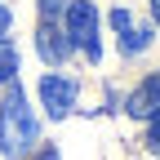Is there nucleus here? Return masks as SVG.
<instances>
[{
    "label": "nucleus",
    "instance_id": "nucleus-12",
    "mask_svg": "<svg viewBox=\"0 0 160 160\" xmlns=\"http://www.w3.org/2000/svg\"><path fill=\"white\" fill-rule=\"evenodd\" d=\"M36 160H58V151H53V147H40V151H36Z\"/></svg>",
    "mask_w": 160,
    "mask_h": 160
},
{
    "label": "nucleus",
    "instance_id": "nucleus-4",
    "mask_svg": "<svg viewBox=\"0 0 160 160\" xmlns=\"http://www.w3.org/2000/svg\"><path fill=\"white\" fill-rule=\"evenodd\" d=\"M36 49H40V58H45V62H67V53H71V40H67V31H58L53 22H45L36 31Z\"/></svg>",
    "mask_w": 160,
    "mask_h": 160
},
{
    "label": "nucleus",
    "instance_id": "nucleus-6",
    "mask_svg": "<svg viewBox=\"0 0 160 160\" xmlns=\"http://www.w3.org/2000/svg\"><path fill=\"white\" fill-rule=\"evenodd\" d=\"M116 36H120V53H129V58L151 45V31H147V27H133V22H129L125 31H116Z\"/></svg>",
    "mask_w": 160,
    "mask_h": 160
},
{
    "label": "nucleus",
    "instance_id": "nucleus-13",
    "mask_svg": "<svg viewBox=\"0 0 160 160\" xmlns=\"http://www.w3.org/2000/svg\"><path fill=\"white\" fill-rule=\"evenodd\" d=\"M151 18H156V27H160V0H151Z\"/></svg>",
    "mask_w": 160,
    "mask_h": 160
},
{
    "label": "nucleus",
    "instance_id": "nucleus-9",
    "mask_svg": "<svg viewBox=\"0 0 160 160\" xmlns=\"http://www.w3.org/2000/svg\"><path fill=\"white\" fill-rule=\"evenodd\" d=\"M129 22H133V18H129V9H120V5H116V9H111V27H116V31H125Z\"/></svg>",
    "mask_w": 160,
    "mask_h": 160
},
{
    "label": "nucleus",
    "instance_id": "nucleus-8",
    "mask_svg": "<svg viewBox=\"0 0 160 160\" xmlns=\"http://www.w3.org/2000/svg\"><path fill=\"white\" fill-rule=\"evenodd\" d=\"M62 9H67V0H40V18H45V22H53Z\"/></svg>",
    "mask_w": 160,
    "mask_h": 160
},
{
    "label": "nucleus",
    "instance_id": "nucleus-2",
    "mask_svg": "<svg viewBox=\"0 0 160 160\" xmlns=\"http://www.w3.org/2000/svg\"><path fill=\"white\" fill-rule=\"evenodd\" d=\"M67 40L71 45H85L89 53V62H98V9H93V0H71L67 5Z\"/></svg>",
    "mask_w": 160,
    "mask_h": 160
},
{
    "label": "nucleus",
    "instance_id": "nucleus-10",
    "mask_svg": "<svg viewBox=\"0 0 160 160\" xmlns=\"http://www.w3.org/2000/svg\"><path fill=\"white\" fill-rule=\"evenodd\" d=\"M147 142H151V151L160 156V116H151V133H147Z\"/></svg>",
    "mask_w": 160,
    "mask_h": 160
},
{
    "label": "nucleus",
    "instance_id": "nucleus-3",
    "mask_svg": "<svg viewBox=\"0 0 160 160\" xmlns=\"http://www.w3.org/2000/svg\"><path fill=\"white\" fill-rule=\"evenodd\" d=\"M76 93H80V85L76 80H67V76H45L40 80V102H45V111L53 116V120H62L71 107H76Z\"/></svg>",
    "mask_w": 160,
    "mask_h": 160
},
{
    "label": "nucleus",
    "instance_id": "nucleus-5",
    "mask_svg": "<svg viewBox=\"0 0 160 160\" xmlns=\"http://www.w3.org/2000/svg\"><path fill=\"white\" fill-rule=\"evenodd\" d=\"M129 116H160V71L129 98Z\"/></svg>",
    "mask_w": 160,
    "mask_h": 160
},
{
    "label": "nucleus",
    "instance_id": "nucleus-11",
    "mask_svg": "<svg viewBox=\"0 0 160 160\" xmlns=\"http://www.w3.org/2000/svg\"><path fill=\"white\" fill-rule=\"evenodd\" d=\"M9 22H13V13H9V5H5V0H0V36L9 31Z\"/></svg>",
    "mask_w": 160,
    "mask_h": 160
},
{
    "label": "nucleus",
    "instance_id": "nucleus-1",
    "mask_svg": "<svg viewBox=\"0 0 160 160\" xmlns=\"http://www.w3.org/2000/svg\"><path fill=\"white\" fill-rule=\"evenodd\" d=\"M36 138H40V125H36L22 89L13 85L9 98H5V107H0V151L5 156H27L36 147Z\"/></svg>",
    "mask_w": 160,
    "mask_h": 160
},
{
    "label": "nucleus",
    "instance_id": "nucleus-7",
    "mask_svg": "<svg viewBox=\"0 0 160 160\" xmlns=\"http://www.w3.org/2000/svg\"><path fill=\"white\" fill-rule=\"evenodd\" d=\"M13 76H18V49L9 40H0V85H9Z\"/></svg>",
    "mask_w": 160,
    "mask_h": 160
}]
</instances>
